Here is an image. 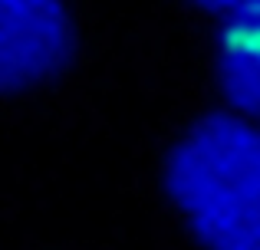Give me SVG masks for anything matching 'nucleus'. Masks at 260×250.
<instances>
[{
	"instance_id": "f257e3e1",
	"label": "nucleus",
	"mask_w": 260,
	"mask_h": 250,
	"mask_svg": "<svg viewBox=\"0 0 260 250\" xmlns=\"http://www.w3.org/2000/svg\"><path fill=\"white\" fill-rule=\"evenodd\" d=\"M165 194L204 250H260V125L204 116L165 158Z\"/></svg>"
},
{
	"instance_id": "f03ea898",
	"label": "nucleus",
	"mask_w": 260,
	"mask_h": 250,
	"mask_svg": "<svg viewBox=\"0 0 260 250\" xmlns=\"http://www.w3.org/2000/svg\"><path fill=\"white\" fill-rule=\"evenodd\" d=\"M76 50L63 0H0V92H33L66 73Z\"/></svg>"
},
{
	"instance_id": "7ed1b4c3",
	"label": "nucleus",
	"mask_w": 260,
	"mask_h": 250,
	"mask_svg": "<svg viewBox=\"0 0 260 250\" xmlns=\"http://www.w3.org/2000/svg\"><path fill=\"white\" fill-rule=\"evenodd\" d=\"M214 76L234 116L260 122V4L224 17Z\"/></svg>"
},
{
	"instance_id": "20e7f679",
	"label": "nucleus",
	"mask_w": 260,
	"mask_h": 250,
	"mask_svg": "<svg viewBox=\"0 0 260 250\" xmlns=\"http://www.w3.org/2000/svg\"><path fill=\"white\" fill-rule=\"evenodd\" d=\"M191 4H198L201 10L208 13H221V17H231V13L244 10V7H254L260 0H191Z\"/></svg>"
}]
</instances>
